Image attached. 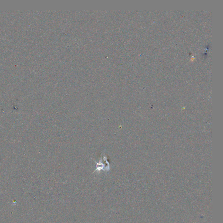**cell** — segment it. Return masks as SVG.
<instances>
[{
	"mask_svg": "<svg viewBox=\"0 0 223 223\" xmlns=\"http://www.w3.org/2000/svg\"><path fill=\"white\" fill-rule=\"evenodd\" d=\"M96 163L97 164V169H96L95 171H94V173L96 171H98V172H100L101 170H103L104 171H108L109 170V168L107 167V166H105V164L104 163V162H103V158L101 159L100 161H99V162H97L96 161Z\"/></svg>",
	"mask_w": 223,
	"mask_h": 223,
	"instance_id": "obj_1",
	"label": "cell"
}]
</instances>
